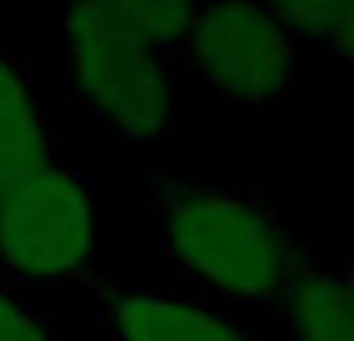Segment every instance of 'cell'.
I'll use <instances>...</instances> for the list:
<instances>
[{
  "mask_svg": "<svg viewBox=\"0 0 354 341\" xmlns=\"http://www.w3.org/2000/svg\"><path fill=\"white\" fill-rule=\"evenodd\" d=\"M148 247L184 292L238 315H274L323 256L260 184L211 171L148 175Z\"/></svg>",
  "mask_w": 354,
  "mask_h": 341,
  "instance_id": "1",
  "label": "cell"
},
{
  "mask_svg": "<svg viewBox=\"0 0 354 341\" xmlns=\"http://www.w3.org/2000/svg\"><path fill=\"white\" fill-rule=\"evenodd\" d=\"M86 5L121 18L130 32H139L153 50H162L166 59L180 68L184 36H189L193 18H198L202 0H86Z\"/></svg>",
  "mask_w": 354,
  "mask_h": 341,
  "instance_id": "8",
  "label": "cell"
},
{
  "mask_svg": "<svg viewBox=\"0 0 354 341\" xmlns=\"http://www.w3.org/2000/svg\"><path fill=\"white\" fill-rule=\"evenodd\" d=\"M287 341H354V292L346 288L337 261H314L287 288L274 315Z\"/></svg>",
  "mask_w": 354,
  "mask_h": 341,
  "instance_id": "7",
  "label": "cell"
},
{
  "mask_svg": "<svg viewBox=\"0 0 354 341\" xmlns=\"http://www.w3.org/2000/svg\"><path fill=\"white\" fill-rule=\"evenodd\" d=\"M0 288H5V274H0Z\"/></svg>",
  "mask_w": 354,
  "mask_h": 341,
  "instance_id": "13",
  "label": "cell"
},
{
  "mask_svg": "<svg viewBox=\"0 0 354 341\" xmlns=\"http://www.w3.org/2000/svg\"><path fill=\"white\" fill-rule=\"evenodd\" d=\"M54 158H63V153L50 135L41 104H36V77L9 41L5 9H0V184L50 167Z\"/></svg>",
  "mask_w": 354,
  "mask_h": 341,
  "instance_id": "6",
  "label": "cell"
},
{
  "mask_svg": "<svg viewBox=\"0 0 354 341\" xmlns=\"http://www.w3.org/2000/svg\"><path fill=\"white\" fill-rule=\"evenodd\" d=\"M337 270H341V279H346V288L354 292V256H346V261H337Z\"/></svg>",
  "mask_w": 354,
  "mask_h": 341,
  "instance_id": "12",
  "label": "cell"
},
{
  "mask_svg": "<svg viewBox=\"0 0 354 341\" xmlns=\"http://www.w3.org/2000/svg\"><path fill=\"white\" fill-rule=\"evenodd\" d=\"M265 9L278 18V27L292 36V45L328 54L332 27H337L346 0H265Z\"/></svg>",
  "mask_w": 354,
  "mask_h": 341,
  "instance_id": "9",
  "label": "cell"
},
{
  "mask_svg": "<svg viewBox=\"0 0 354 341\" xmlns=\"http://www.w3.org/2000/svg\"><path fill=\"white\" fill-rule=\"evenodd\" d=\"M63 90L108 144H148L180 113V68L86 0H63Z\"/></svg>",
  "mask_w": 354,
  "mask_h": 341,
  "instance_id": "2",
  "label": "cell"
},
{
  "mask_svg": "<svg viewBox=\"0 0 354 341\" xmlns=\"http://www.w3.org/2000/svg\"><path fill=\"white\" fill-rule=\"evenodd\" d=\"M328 54H337V59H346L350 68H354V0H346V9H341L337 27H332Z\"/></svg>",
  "mask_w": 354,
  "mask_h": 341,
  "instance_id": "11",
  "label": "cell"
},
{
  "mask_svg": "<svg viewBox=\"0 0 354 341\" xmlns=\"http://www.w3.org/2000/svg\"><path fill=\"white\" fill-rule=\"evenodd\" d=\"M90 324L99 341H260L256 328L207 297L148 283H90Z\"/></svg>",
  "mask_w": 354,
  "mask_h": 341,
  "instance_id": "5",
  "label": "cell"
},
{
  "mask_svg": "<svg viewBox=\"0 0 354 341\" xmlns=\"http://www.w3.org/2000/svg\"><path fill=\"white\" fill-rule=\"evenodd\" d=\"M296 45L265 0H202L180 50L202 95L238 113H287L296 104Z\"/></svg>",
  "mask_w": 354,
  "mask_h": 341,
  "instance_id": "4",
  "label": "cell"
},
{
  "mask_svg": "<svg viewBox=\"0 0 354 341\" xmlns=\"http://www.w3.org/2000/svg\"><path fill=\"white\" fill-rule=\"evenodd\" d=\"M95 265V189L68 158L0 184V274L27 292L86 279Z\"/></svg>",
  "mask_w": 354,
  "mask_h": 341,
  "instance_id": "3",
  "label": "cell"
},
{
  "mask_svg": "<svg viewBox=\"0 0 354 341\" xmlns=\"http://www.w3.org/2000/svg\"><path fill=\"white\" fill-rule=\"evenodd\" d=\"M0 341H59V328L18 288H0Z\"/></svg>",
  "mask_w": 354,
  "mask_h": 341,
  "instance_id": "10",
  "label": "cell"
}]
</instances>
